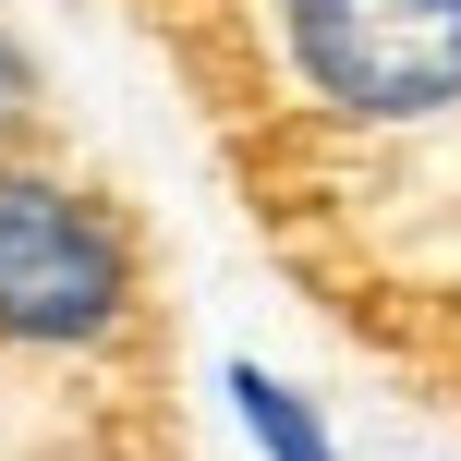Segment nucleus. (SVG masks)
<instances>
[{
	"label": "nucleus",
	"instance_id": "3",
	"mask_svg": "<svg viewBox=\"0 0 461 461\" xmlns=\"http://www.w3.org/2000/svg\"><path fill=\"white\" fill-rule=\"evenodd\" d=\"M230 401H243V425H255V449H267V461H340V449H328V425L303 413V401L279 389V376L230 365Z\"/></svg>",
	"mask_w": 461,
	"mask_h": 461
},
{
	"label": "nucleus",
	"instance_id": "2",
	"mask_svg": "<svg viewBox=\"0 0 461 461\" xmlns=\"http://www.w3.org/2000/svg\"><path fill=\"white\" fill-rule=\"evenodd\" d=\"M279 61L340 122L461 110V0H279Z\"/></svg>",
	"mask_w": 461,
	"mask_h": 461
},
{
	"label": "nucleus",
	"instance_id": "4",
	"mask_svg": "<svg viewBox=\"0 0 461 461\" xmlns=\"http://www.w3.org/2000/svg\"><path fill=\"white\" fill-rule=\"evenodd\" d=\"M37 122V73H24V49L0 37V134H24Z\"/></svg>",
	"mask_w": 461,
	"mask_h": 461
},
{
	"label": "nucleus",
	"instance_id": "1",
	"mask_svg": "<svg viewBox=\"0 0 461 461\" xmlns=\"http://www.w3.org/2000/svg\"><path fill=\"white\" fill-rule=\"evenodd\" d=\"M134 328V243L97 194L0 170V340L13 352H97Z\"/></svg>",
	"mask_w": 461,
	"mask_h": 461
}]
</instances>
